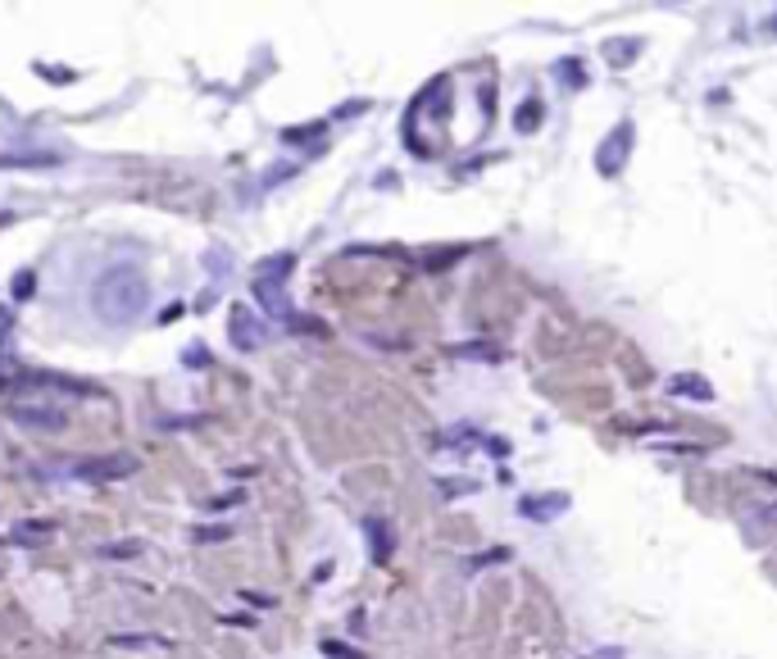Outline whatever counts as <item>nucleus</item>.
<instances>
[{"instance_id":"1","label":"nucleus","mask_w":777,"mask_h":659,"mask_svg":"<svg viewBox=\"0 0 777 659\" xmlns=\"http://www.w3.org/2000/svg\"><path fill=\"white\" fill-rule=\"evenodd\" d=\"M150 305V278L137 264H109L105 274L91 282V309L96 319L109 328H128L146 314Z\"/></svg>"},{"instance_id":"2","label":"nucleus","mask_w":777,"mask_h":659,"mask_svg":"<svg viewBox=\"0 0 777 659\" xmlns=\"http://www.w3.org/2000/svg\"><path fill=\"white\" fill-rule=\"evenodd\" d=\"M628 155H632V123H614V132L600 141V150H596V169L605 173V178H614L618 169L628 164Z\"/></svg>"},{"instance_id":"3","label":"nucleus","mask_w":777,"mask_h":659,"mask_svg":"<svg viewBox=\"0 0 777 659\" xmlns=\"http://www.w3.org/2000/svg\"><path fill=\"white\" fill-rule=\"evenodd\" d=\"M227 341L237 345V351H255V345L268 341V328L250 314L246 305H232V314H227Z\"/></svg>"},{"instance_id":"4","label":"nucleus","mask_w":777,"mask_h":659,"mask_svg":"<svg viewBox=\"0 0 777 659\" xmlns=\"http://www.w3.org/2000/svg\"><path fill=\"white\" fill-rule=\"evenodd\" d=\"M137 473V459L132 455H119V459H87V464H77L73 478H83V482H114V478H128Z\"/></svg>"},{"instance_id":"5","label":"nucleus","mask_w":777,"mask_h":659,"mask_svg":"<svg viewBox=\"0 0 777 659\" xmlns=\"http://www.w3.org/2000/svg\"><path fill=\"white\" fill-rule=\"evenodd\" d=\"M250 291H255V300L268 309V314H291V300H287V291H282V278H268V274H255V282H250Z\"/></svg>"},{"instance_id":"6","label":"nucleus","mask_w":777,"mask_h":659,"mask_svg":"<svg viewBox=\"0 0 777 659\" xmlns=\"http://www.w3.org/2000/svg\"><path fill=\"white\" fill-rule=\"evenodd\" d=\"M527 519H536V523H546V519H555V514H564L568 510V496L564 491H555V496H541V500H523L519 505Z\"/></svg>"},{"instance_id":"7","label":"nucleus","mask_w":777,"mask_h":659,"mask_svg":"<svg viewBox=\"0 0 777 659\" xmlns=\"http://www.w3.org/2000/svg\"><path fill=\"white\" fill-rule=\"evenodd\" d=\"M669 392H678V396H691V401H710L714 392H710V386L701 382V377H695V373H678L673 382H669Z\"/></svg>"},{"instance_id":"8","label":"nucleus","mask_w":777,"mask_h":659,"mask_svg":"<svg viewBox=\"0 0 777 659\" xmlns=\"http://www.w3.org/2000/svg\"><path fill=\"white\" fill-rule=\"evenodd\" d=\"M14 414H19L23 423H46V428H59V423H64V418H59V409H23V405H19Z\"/></svg>"},{"instance_id":"9","label":"nucleus","mask_w":777,"mask_h":659,"mask_svg":"<svg viewBox=\"0 0 777 659\" xmlns=\"http://www.w3.org/2000/svg\"><path fill=\"white\" fill-rule=\"evenodd\" d=\"M632 51H641V42H609V60H614V64H628Z\"/></svg>"},{"instance_id":"10","label":"nucleus","mask_w":777,"mask_h":659,"mask_svg":"<svg viewBox=\"0 0 777 659\" xmlns=\"http://www.w3.org/2000/svg\"><path fill=\"white\" fill-rule=\"evenodd\" d=\"M386 523H369V532H373V560H386V532H382Z\"/></svg>"},{"instance_id":"11","label":"nucleus","mask_w":777,"mask_h":659,"mask_svg":"<svg viewBox=\"0 0 777 659\" xmlns=\"http://www.w3.org/2000/svg\"><path fill=\"white\" fill-rule=\"evenodd\" d=\"M323 655H337V659H360L355 650H345L341 641H323Z\"/></svg>"},{"instance_id":"12","label":"nucleus","mask_w":777,"mask_h":659,"mask_svg":"<svg viewBox=\"0 0 777 659\" xmlns=\"http://www.w3.org/2000/svg\"><path fill=\"white\" fill-rule=\"evenodd\" d=\"M768 32H773V36H777V14H773V23H768Z\"/></svg>"}]
</instances>
